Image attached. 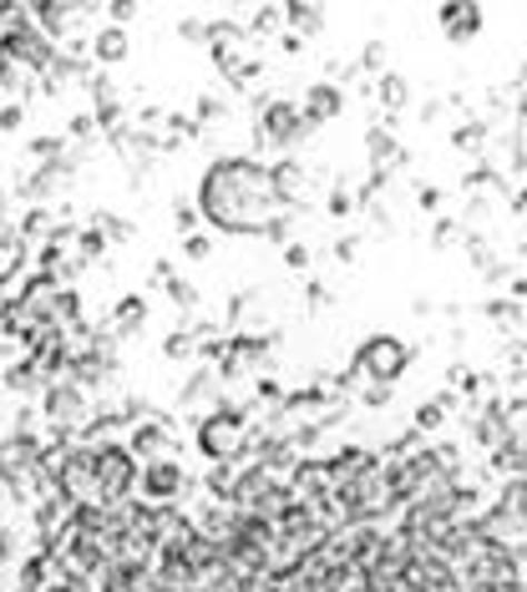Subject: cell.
I'll list each match as a JSON object with an SVG mask.
<instances>
[{"instance_id":"obj_18","label":"cell","mask_w":527,"mask_h":592,"mask_svg":"<svg viewBox=\"0 0 527 592\" xmlns=\"http://www.w3.org/2000/svg\"><path fill=\"white\" fill-rule=\"evenodd\" d=\"M11 552V532H6V522H0V558Z\"/></svg>"},{"instance_id":"obj_9","label":"cell","mask_w":527,"mask_h":592,"mask_svg":"<svg viewBox=\"0 0 527 592\" xmlns=\"http://www.w3.org/2000/svg\"><path fill=\"white\" fill-rule=\"evenodd\" d=\"M162 441H168L162 425H138V431H132V455H158Z\"/></svg>"},{"instance_id":"obj_10","label":"cell","mask_w":527,"mask_h":592,"mask_svg":"<svg viewBox=\"0 0 527 592\" xmlns=\"http://www.w3.org/2000/svg\"><path fill=\"white\" fill-rule=\"evenodd\" d=\"M36 21H41V26H47L51 36H57V31H67V26L77 21V11H71V6H51V0H47V6H41V11H36Z\"/></svg>"},{"instance_id":"obj_16","label":"cell","mask_w":527,"mask_h":592,"mask_svg":"<svg viewBox=\"0 0 527 592\" xmlns=\"http://www.w3.org/2000/svg\"><path fill=\"white\" fill-rule=\"evenodd\" d=\"M0 127H6V132H16V127H21V107H6V112H0Z\"/></svg>"},{"instance_id":"obj_20","label":"cell","mask_w":527,"mask_h":592,"mask_svg":"<svg viewBox=\"0 0 527 592\" xmlns=\"http://www.w3.org/2000/svg\"><path fill=\"white\" fill-rule=\"evenodd\" d=\"M0 360H6V344H0Z\"/></svg>"},{"instance_id":"obj_3","label":"cell","mask_w":527,"mask_h":592,"mask_svg":"<svg viewBox=\"0 0 527 592\" xmlns=\"http://www.w3.org/2000/svg\"><path fill=\"white\" fill-rule=\"evenodd\" d=\"M97 486H102V501H117L132 486V455L122 445H97Z\"/></svg>"},{"instance_id":"obj_11","label":"cell","mask_w":527,"mask_h":592,"mask_svg":"<svg viewBox=\"0 0 527 592\" xmlns=\"http://www.w3.org/2000/svg\"><path fill=\"white\" fill-rule=\"evenodd\" d=\"M142 314H148V309H142V299H138V294H127L122 304H117V324H122L117 334H132V324H142Z\"/></svg>"},{"instance_id":"obj_17","label":"cell","mask_w":527,"mask_h":592,"mask_svg":"<svg viewBox=\"0 0 527 592\" xmlns=\"http://www.w3.org/2000/svg\"><path fill=\"white\" fill-rule=\"evenodd\" d=\"M92 132V117H71V137H87Z\"/></svg>"},{"instance_id":"obj_12","label":"cell","mask_w":527,"mask_h":592,"mask_svg":"<svg viewBox=\"0 0 527 592\" xmlns=\"http://www.w3.org/2000/svg\"><path fill=\"white\" fill-rule=\"evenodd\" d=\"M47 228H51V213H41V208H36V213H26V223H21V243H26V239H41Z\"/></svg>"},{"instance_id":"obj_19","label":"cell","mask_w":527,"mask_h":592,"mask_svg":"<svg viewBox=\"0 0 527 592\" xmlns=\"http://www.w3.org/2000/svg\"><path fill=\"white\" fill-rule=\"evenodd\" d=\"M6 26H11V6H0V31H6Z\"/></svg>"},{"instance_id":"obj_7","label":"cell","mask_w":527,"mask_h":592,"mask_svg":"<svg viewBox=\"0 0 527 592\" xmlns=\"http://www.w3.org/2000/svg\"><path fill=\"white\" fill-rule=\"evenodd\" d=\"M92 51H97V61H122V57H127V36H122V26H107V31H97Z\"/></svg>"},{"instance_id":"obj_6","label":"cell","mask_w":527,"mask_h":592,"mask_svg":"<svg viewBox=\"0 0 527 592\" xmlns=\"http://www.w3.org/2000/svg\"><path fill=\"white\" fill-rule=\"evenodd\" d=\"M6 385H11L16 395H31V390H41V385H47V364L26 354L21 364H11V370H6Z\"/></svg>"},{"instance_id":"obj_13","label":"cell","mask_w":527,"mask_h":592,"mask_svg":"<svg viewBox=\"0 0 527 592\" xmlns=\"http://www.w3.org/2000/svg\"><path fill=\"white\" fill-rule=\"evenodd\" d=\"M97 233H107V239H127L132 228H127L122 218H107V213H102V218H97Z\"/></svg>"},{"instance_id":"obj_14","label":"cell","mask_w":527,"mask_h":592,"mask_svg":"<svg viewBox=\"0 0 527 592\" xmlns=\"http://www.w3.org/2000/svg\"><path fill=\"white\" fill-rule=\"evenodd\" d=\"M132 11H138L132 0H117V6H112V21H117V26H122V21H132Z\"/></svg>"},{"instance_id":"obj_15","label":"cell","mask_w":527,"mask_h":592,"mask_svg":"<svg viewBox=\"0 0 527 592\" xmlns=\"http://www.w3.org/2000/svg\"><path fill=\"white\" fill-rule=\"evenodd\" d=\"M168 294H172V304H193V289H188V284H183V279H178V284H172V289H168Z\"/></svg>"},{"instance_id":"obj_8","label":"cell","mask_w":527,"mask_h":592,"mask_svg":"<svg viewBox=\"0 0 527 592\" xmlns=\"http://www.w3.org/2000/svg\"><path fill=\"white\" fill-rule=\"evenodd\" d=\"M229 445H233V421L223 425V421H208L203 425V451L208 455H229Z\"/></svg>"},{"instance_id":"obj_1","label":"cell","mask_w":527,"mask_h":592,"mask_svg":"<svg viewBox=\"0 0 527 592\" xmlns=\"http://www.w3.org/2000/svg\"><path fill=\"white\" fill-rule=\"evenodd\" d=\"M249 182H259L253 162H218L213 172L203 178V208L213 223L223 228H253V218L243 213L249 208Z\"/></svg>"},{"instance_id":"obj_4","label":"cell","mask_w":527,"mask_h":592,"mask_svg":"<svg viewBox=\"0 0 527 592\" xmlns=\"http://www.w3.org/2000/svg\"><path fill=\"white\" fill-rule=\"evenodd\" d=\"M81 410H87V395H81V385L61 380V385H51V390H47V421L57 425L61 435H67L71 425L81 421Z\"/></svg>"},{"instance_id":"obj_5","label":"cell","mask_w":527,"mask_h":592,"mask_svg":"<svg viewBox=\"0 0 527 592\" xmlns=\"http://www.w3.org/2000/svg\"><path fill=\"white\" fill-rule=\"evenodd\" d=\"M178 486H183V471H178V466H168V461H152V466H142V491H148V496L168 501Z\"/></svg>"},{"instance_id":"obj_2","label":"cell","mask_w":527,"mask_h":592,"mask_svg":"<svg viewBox=\"0 0 527 592\" xmlns=\"http://www.w3.org/2000/svg\"><path fill=\"white\" fill-rule=\"evenodd\" d=\"M0 61H11V67L51 71L57 51H51V41L31 26V16H16V11H11V26H6V36H0Z\"/></svg>"}]
</instances>
